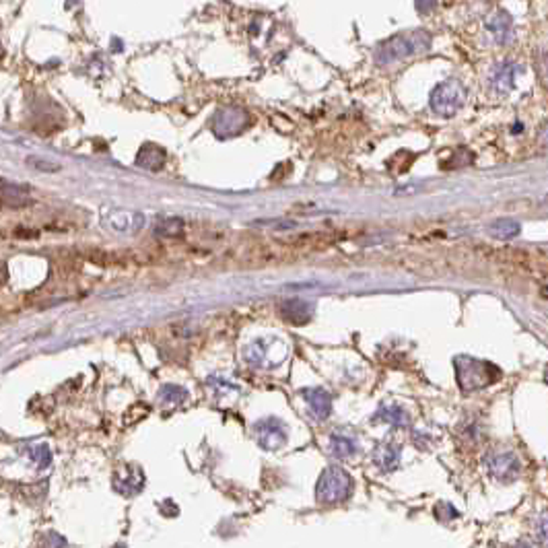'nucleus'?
I'll use <instances>...</instances> for the list:
<instances>
[{"label": "nucleus", "instance_id": "f257e3e1", "mask_svg": "<svg viewBox=\"0 0 548 548\" xmlns=\"http://www.w3.org/2000/svg\"><path fill=\"white\" fill-rule=\"evenodd\" d=\"M429 48H431V35L426 31H408L402 35H394L375 50V64L388 66L394 62L406 60L425 54Z\"/></svg>", "mask_w": 548, "mask_h": 548}, {"label": "nucleus", "instance_id": "f03ea898", "mask_svg": "<svg viewBox=\"0 0 548 548\" xmlns=\"http://www.w3.org/2000/svg\"><path fill=\"white\" fill-rule=\"evenodd\" d=\"M456 377L464 392H476V390H485L488 385H492L501 377V371L487 361H479L472 357H458Z\"/></svg>", "mask_w": 548, "mask_h": 548}, {"label": "nucleus", "instance_id": "7ed1b4c3", "mask_svg": "<svg viewBox=\"0 0 548 548\" xmlns=\"http://www.w3.org/2000/svg\"><path fill=\"white\" fill-rule=\"evenodd\" d=\"M353 492V479L338 466H328L317 479L315 497L319 503H340Z\"/></svg>", "mask_w": 548, "mask_h": 548}, {"label": "nucleus", "instance_id": "20e7f679", "mask_svg": "<svg viewBox=\"0 0 548 548\" xmlns=\"http://www.w3.org/2000/svg\"><path fill=\"white\" fill-rule=\"evenodd\" d=\"M466 97H468L466 87L458 78H447L433 89L431 110L439 116H445V118L454 116L456 112L462 110V106L466 103Z\"/></svg>", "mask_w": 548, "mask_h": 548}, {"label": "nucleus", "instance_id": "39448f33", "mask_svg": "<svg viewBox=\"0 0 548 548\" xmlns=\"http://www.w3.org/2000/svg\"><path fill=\"white\" fill-rule=\"evenodd\" d=\"M487 466L490 474L501 483H511L513 479L520 476V460L509 451H503V454L497 451V454L488 456Z\"/></svg>", "mask_w": 548, "mask_h": 548}, {"label": "nucleus", "instance_id": "423d86ee", "mask_svg": "<svg viewBox=\"0 0 548 548\" xmlns=\"http://www.w3.org/2000/svg\"><path fill=\"white\" fill-rule=\"evenodd\" d=\"M520 66L515 62H499L492 66L488 74V87L495 93H509L515 85V78L520 74Z\"/></svg>", "mask_w": 548, "mask_h": 548}, {"label": "nucleus", "instance_id": "0eeeda50", "mask_svg": "<svg viewBox=\"0 0 548 548\" xmlns=\"http://www.w3.org/2000/svg\"><path fill=\"white\" fill-rule=\"evenodd\" d=\"M258 441L264 449H279L287 441V429L276 419H266L256 425Z\"/></svg>", "mask_w": 548, "mask_h": 548}, {"label": "nucleus", "instance_id": "6e6552de", "mask_svg": "<svg viewBox=\"0 0 548 548\" xmlns=\"http://www.w3.org/2000/svg\"><path fill=\"white\" fill-rule=\"evenodd\" d=\"M487 31L488 35L492 38L495 44L499 46H507L513 42V35H515V29H513V19L509 17V13L505 10H497L490 15V19L487 21Z\"/></svg>", "mask_w": 548, "mask_h": 548}, {"label": "nucleus", "instance_id": "1a4fd4ad", "mask_svg": "<svg viewBox=\"0 0 548 548\" xmlns=\"http://www.w3.org/2000/svg\"><path fill=\"white\" fill-rule=\"evenodd\" d=\"M281 315H283L285 322L301 326V324H307L311 319L313 305L309 301H301V299H289V301H283V305H281Z\"/></svg>", "mask_w": 548, "mask_h": 548}, {"label": "nucleus", "instance_id": "9d476101", "mask_svg": "<svg viewBox=\"0 0 548 548\" xmlns=\"http://www.w3.org/2000/svg\"><path fill=\"white\" fill-rule=\"evenodd\" d=\"M304 398L305 402H307V406L311 408V413H313L319 421L328 419V415H330V410H332V396H330L326 390H322V388L304 390Z\"/></svg>", "mask_w": 548, "mask_h": 548}, {"label": "nucleus", "instance_id": "9b49d317", "mask_svg": "<svg viewBox=\"0 0 548 548\" xmlns=\"http://www.w3.org/2000/svg\"><path fill=\"white\" fill-rule=\"evenodd\" d=\"M373 462L381 470H396L400 464V447L394 443H381L373 451Z\"/></svg>", "mask_w": 548, "mask_h": 548}, {"label": "nucleus", "instance_id": "f8f14e48", "mask_svg": "<svg viewBox=\"0 0 548 548\" xmlns=\"http://www.w3.org/2000/svg\"><path fill=\"white\" fill-rule=\"evenodd\" d=\"M165 163V151L155 147V144H147L140 149L138 153V165L140 167H147L151 172H159Z\"/></svg>", "mask_w": 548, "mask_h": 548}, {"label": "nucleus", "instance_id": "ddd939ff", "mask_svg": "<svg viewBox=\"0 0 548 548\" xmlns=\"http://www.w3.org/2000/svg\"><path fill=\"white\" fill-rule=\"evenodd\" d=\"M330 447H332V454L338 456V458H349L357 451V441L355 437H349V435H332L330 439Z\"/></svg>", "mask_w": 548, "mask_h": 548}, {"label": "nucleus", "instance_id": "4468645a", "mask_svg": "<svg viewBox=\"0 0 548 548\" xmlns=\"http://www.w3.org/2000/svg\"><path fill=\"white\" fill-rule=\"evenodd\" d=\"M377 421H383V423H388V425H394V426H408L410 425V419H408V415L400 408V406H396V404H392V406H383L381 410H379V415H377Z\"/></svg>", "mask_w": 548, "mask_h": 548}, {"label": "nucleus", "instance_id": "2eb2a0df", "mask_svg": "<svg viewBox=\"0 0 548 548\" xmlns=\"http://www.w3.org/2000/svg\"><path fill=\"white\" fill-rule=\"evenodd\" d=\"M488 231H490V235H495L499 240H511L520 233V223L511 221V219H499V221L488 225Z\"/></svg>", "mask_w": 548, "mask_h": 548}, {"label": "nucleus", "instance_id": "dca6fc26", "mask_svg": "<svg viewBox=\"0 0 548 548\" xmlns=\"http://www.w3.org/2000/svg\"><path fill=\"white\" fill-rule=\"evenodd\" d=\"M183 223L182 219H165L155 227V235L159 238H178L182 233Z\"/></svg>", "mask_w": 548, "mask_h": 548}, {"label": "nucleus", "instance_id": "f3484780", "mask_svg": "<svg viewBox=\"0 0 548 548\" xmlns=\"http://www.w3.org/2000/svg\"><path fill=\"white\" fill-rule=\"evenodd\" d=\"M185 396H188V392L183 388H178V385H167L161 392V400L165 404H178V402L185 400Z\"/></svg>", "mask_w": 548, "mask_h": 548}, {"label": "nucleus", "instance_id": "a211bd4d", "mask_svg": "<svg viewBox=\"0 0 548 548\" xmlns=\"http://www.w3.org/2000/svg\"><path fill=\"white\" fill-rule=\"evenodd\" d=\"M536 68H538V76H540V83L548 89V50H542L538 54V60H536Z\"/></svg>", "mask_w": 548, "mask_h": 548}, {"label": "nucleus", "instance_id": "6ab92c4d", "mask_svg": "<svg viewBox=\"0 0 548 548\" xmlns=\"http://www.w3.org/2000/svg\"><path fill=\"white\" fill-rule=\"evenodd\" d=\"M435 515H437L439 520H456V517H458V511H456L449 503H439V505L435 507Z\"/></svg>", "mask_w": 548, "mask_h": 548}, {"label": "nucleus", "instance_id": "aec40b11", "mask_svg": "<svg viewBox=\"0 0 548 548\" xmlns=\"http://www.w3.org/2000/svg\"><path fill=\"white\" fill-rule=\"evenodd\" d=\"M31 458L40 464V466H48L50 464V460H52V456H50V449L44 445V447H40V449H35L33 454H31Z\"/></svg>", "mask_w": 548, "mask_h": 548}, {"label": "nucleus", "instance_id": "412c9836", "mask_svg": "<svg viewBox=\"0 0 548 548\" xmlns=\"http://www.w3.org/2000/svg\"><path fill=\"white\" fill-rule=\"evenodd\" d=\"M29 165H33V167H38V169H42V172H46V169H52V172L60 169V165H58V163H50V161H40V159H29Z\"/></svg>", "mask_w": 548, "mask_h": 548}, {"label": "nucleus", "instance_id": "4be33fe9", "mask_svg": "<svg viewBox=\"0 0 548 548\" xmlns=\"http://www.w3.org/2000/svg\"><path fill=\"white\" fill-rule=\"evenodd\" d=\"M538 534H540V538H542L545 542H548V515H545V517L538 522Z\"/></svg>", "mask_w": 548, "mask_h": 548}, {"label": "nucleus", "instance_id": "5701e85b", "mask_svg": "<svg viewBox=\"0 0 548 548\" xmlns=\"http://www.w3.org/2000/svg\"><path fill=\"white\" fill-rule=\"evenodd\" d=\"M433 6H435V0H417V8H419L421 13L431 10Z\"/></svg>", "mask_w": 548, "mask_h": 548}, {"label": "nucleus", "instance_id": "b1692460", "mask_svg": "<svg viewBox=\"0 0 548 548\" xmlns=\"http://www.w3.org/2000/svg\"><path fill=\"white\" fill-rule=\"evenodd\" d=\"M538 140H540L542 147H547L548 149V122L540 128V132H538Z\"/></svg>", "mask_w": 548, "mask_h": 548}, {"label": "nucleus", "instance_id": "393cba45", "mask_svg": "<svg viewBox=\"0 0 548 548\" xmlns=\"http://www.w3.org/2000/svg\"><path fill=\"white\" fill-rule=\"evenodd\" d=\"M6 279H8L6 264H4V262H0V285H4V283H6Z\"/></svg>", "mask_w": 548, "mask_h": 548}, {"label": "nucleus", "instance_id": "a878e982", "mask_svg": "<svg viewBox=\"0 0 548 548\" xmlns=\"http://www.w3.org/2000/svg\"><path fill=\"white\" fill-rule=\"evenodd\" d=\"M545 379H547V383H548V367H547V371H545Z\"/></svg>", "mask_w": 548, "mask_h": 548}]
</instances>
